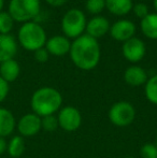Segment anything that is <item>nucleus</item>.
Instances as JSON below:
<instances>
[{"label": "nucleus", "mask_w": 157, "mask_h": 158, "mask_svg": "<svg viewBox=\"0 0 157 158\" xmlns=\"http://www.w3.org/2000/svg\"><path fill=\"white\" fill-rule=\"evenodd\" d=\"M70 58L79 69L93 70L100 60V45L98 41L87 35H82L71 43Z\"/></svg>", "instance_id": "obj_1"}, {"label": "nucleus", "mask_w": 157, "mask_h": 158, "mask_svg": "<svg viewBox=\"0 0 157 158\" xmlns=\"http://www.w3.org/2000/svg\"><path fill=\"white\" fill-rule=\"evenodd\" d=\"M63 104V96L54 87H41L32 94L30 106L32 113L40 117L54 115Z\"/></svg>", "instance_id": "obj_2"}, {"label": "nucleus", "mask_w": 157, "mask_h": 158, "mask_svg": "<svg viewBox=\"0 0 157 158\" xmlns=\"http://www.w3.org/2000/svg\"><path fill=\"white\" fill-rule=\"evenodd\" d=\"M19 41L25 50L35 52L46 43V33L43 27L35 22H27L19 30Z\"/></svg>", "instance_id": "obj_3"}, {"label": "nucleus", "mask_w": 157, "mask_h": 158, "mask_svg": "<svg viewBox=\"0 0 157 158\" xmlns=\"http://www.w3.org/2000/svg\"><path fill=\"white\" fill-rule=\"evenodd\" d=\"M40 9V0H11L8 12L14 21L27 23L38 16Z\"/></svg>", "instance_id": "obj_4"}, {"label": "nucleus", "mask_w": 157, "mask_h": 158, "mask_svg": "<svg viewBox=\"0 0 157 158\" xmlns=\"http://www.w3.org/2000/svg\"><path fill=\"white\" fill-rule=\"evenodd\" d=\"M86 17L79 9H70L61 19V29L67 38L81 37L86 28Z\"/></svg>", "instance_id": "obj_5"}, {"label": "nucleus", "mask_w": 157, "mask_h": 158, "mask_svg": "<svg viewBox=\"0 0 157 158\" xmlns=\"http://www.w3.org/2000/svg\"><path fill=\"white\" fill-rule=\"evenodd\" d=\"M136 118V109L128 101H118L109 110V119L114 126L127 127Z\"/></svg>", "instance_id": "obj_6"}, {"label": "nucleus", "mask_w": 157, "mask_h": 158, "mask_svg": "<svg viewBox=\"0 0 157 158\" xmlns=\"http://www.w3.org/2000/svg\"><path fill=\"white\" fill-rule=\"evenodd\" d=\"M57 121H58V126L63 130L67 132H72V131L78 130L81 127L82 115L76 108L72 106H67L59 110Z\"/></svg>", "instance_id": "obj_7"}, {"label": "nucleus", "mask_w": 157, "mask_h": 158, "mask_svg": "<svg viewBox=\"0 0 157 158\" xmlns=\"http://www.w3.org/2000/svg\"><path fill=\"white\" fill-rule=\"evenodd\" d=\"M16 128L19 135L25 137H34L38 135L42 129L41 117L35 113H27L23 115L16 123Z\"/></svg>", "instance_id": "obj_8"}, {"label": "nucleus", "mask_w": 157, "mask_h": 158, "mask_svg": "<svg viewBox=\"0 0 157 158\" xmlns=\"http://www.w3.org/2000/svg\"><path fill=\"white\" fill-rule=\"evenodd\" d=\"M123 55L128 61L130 63H139L142 60L145 56V44L143 41H141L139 38L132 37L131 39L124 42L123 48H122Z\"/></svg>", "instance_id": "obj_9"}, {"label": "nucleus", "mask_w": 157, "mask_h": 158, "mask_svg": "<svg viewBox=\"0 0 157 158\" xmlns=\"http://www.w3.org/2000/svg\"><path fill=\"white\" fill-rule=\"evenodd\" d=\"M134 32L136 25L128 19H119L110 27V35L116 41H127L134 37Z\"/></svg>", "instance_id": "obj_10"}, {"label": "nucleus", "mask_w": 157, "mask_h": 158, "mask_svg": "<svg viewBox=\"0 0 157 158\" xmlns=\"http://www.w3.org/2000/svg\"><path fill=\"white\" fill-rule=\"evenodd\" d=\"M46 51L48 54L54 55V56H63L70 52L71 48V42L69 41L67 37L64 35H55L46 40Z\"/></svg>", "instance_id": "obj_11"}, {"label": "nucleus", "mask_w": 157, "mask_h": 158, "mask_svg": "<svg viewBox=\"0 0 157 158\" xmlns=\"http://www.w3.org/2000/svg\"><path fill=\"white\" fill-rule=\"evenodd\" d=\"M87 35L98 39L105 35L110 30V23L105 17L103 16H95L90 19L88 23H86L85 28Z\"/></svg>", "instance_id": "obj_12"}, {"label": "nucleus", "mask_w": 157, "mask_h": 158, "mask_svg": "<svg viewBox=\"0 0 157 158\" xmlns=\"http://www.w3.org/2000/svg\"><path fill=\"white\" fill-rule=\"evenodd\" d=\"M17 53V43L13 35H0V64L14 59Z\"/></svg>", "instance_id": "obj_13"}, {"label": "nucleus", "mask_w": 157, "mask_h": 158, "mask_svg": "<svg viewBox=\"0 0 157 158\" xmlns=\"http://www.w3.org/2000/svg\"><path fill=\"white\" fill-rule=\"evenodd\" d=\"M124 80L128 85L138 87L147 83L149 77L143 68L139 66H130L124 72Z\"/></svg>", "instance_id": "obj_14"}, {"label": "nucleus", "mask_w": 157, "mask_h": 158, "mask_svg": "<svg viewBox=\"0 0 157 158\" xmlns=\"http://www.w3.org/2000/svg\"><path fill=\"white\" fill-rule=\"evenodd\" d=\"M16 128V121L10 110L0 108V137L6 138Z\"/></svg>", "instance_id": "obj_15"}, {"label": "nucleus", "mask_w": 157, "mask_h": 158, "mask_svg": "<svg viewBox=\"0 0 157 158\" xmlns=\"http://www.w3.org/2000/svg\"><path fill=\"white\" fill-rule=\"evenodd\" d=\"M19 73H21V67L15 59H10L0 64V77L6 83H11L17 80Z\"/></svg>", "instance_id": "obj_16"}, {"label": "nucleus", "mask_w": 157, "mask_h": 158, "mask_svg": "<svg viewBox=\"0 0 157 158\" xmlns=\"http://www.w3.org/2000/svg\"><path fill=\"white\" fill-rule=\"evenodd\" d=\"M132 0H105V8L118 16L126 15L132 10Z\"/></svg>", "instance_id": "obj_17"}, {"label": "nucleus", "mask_w": 157, "mask_h": 158, "mask_svg": "<svg viewBox=\"0 0 157 158\" xmlns=\"http://www.w3.org/2000/svg\"><path fill=\"white\" fill-rule=\"evenodd\" d=\"M141 30L147 38L157 40V13H149L141 19Z\"/></svg>", "instance_id": "obj_18"}, {"label": "nucleus", "mask_w": 157, "mask_h": 158, "mask_svg": "<svg viewBox=\"0 0 157 158\" xmlns=\"http://www.w3.org/2000/svg\"><path fill=\"white\" fill-rule=\"evenodd\" d=\"M26 148L25 139L22 135H14L10 141L8 142V148L6 152L12 158H19L24 154Z\"/></svg>", "instance_id": "obj_19"}, {"label": "nucleus", "mask_w": 157, "mask_h": 158, "mask_svg": "<svg viewBox=\"0 0 157 158\" xmlns=\"http://www.w3.org/2000/svg\"><path fill=\"white\" fill-rule=\"evenodd\" d=\"M144 94L151 103L157 106V74L151 77L145 83Z\"/></svg>", "instance_id": "obj_20"}, {"label": "nucleus", "mask_w": 157, "mask_h": 158, "mask_svg": "<svg viewBox=\"0 0 157 158\" xmlns=\"http://www.w3.org/2000/svg\"><path fill=\"white\" fill-rule=\"evenodd\" d=\"M14 25V19L9 12H0V35H9Z\"/></svg>", "instance_id": "obj_21"}, {"label": "nucleus", "mask_w": 157, "mask_h": 158, "mask_svg": "<svg viewBox=\"0 0 157 158\" xmlns=\"http://www.w3.org/2000/svg\"><path fill=\"white\" fill-rule=\"evenodd\" d=\"M41 125L42 129H44L48 132H53L59 127L57 116L55 115H48V116L41 117Z\"/></svg>", "instance_id": "obj_22"}, {"label": "nucleus", "mask_w": 157, "mask_h": 158, "mask_svg": "<svg viewBox=\"0 0 157 158\" xmlns=\"http://www.w3.org/2000/svg\"><path fill=\"white\" fill-rule=\"evenodd\" d=\"M85 6L92 14H99L105 8V0H86Z\"/></svg>", "instance_id": "obj_23"}, {"label": "nucleus", "mask_w": 157, "mask_h": 158, "mask_svg": "<svg viewBox=\"0 0 157 158\" xmlns=\"http://www.w3.org/2000/svg\"><path fill=\"white\" fill-rule=\"evenodd\" d=\"M140 155L142 158H157V146L155 143H145L141 148Z\"/></svg>", "instance_id": "obj_24"}, {"label": "nucleus", "mask_w": 157, "mask_h": 158, "mask_svg": "<svg viewBox=\"0 0 157 158\" xmlns=\"http://www.w3.org/2000/svg\"><path fill=\"white\" fill-rule=\"evenodd\" d=\"M132 10H134V13L137 17L139 19H144L147 15H149V8L145 3H137L132 6Z\"/></svg>", "instance_id": "obj_25"}, {"label": "nucleus", "mask_w": 157, "mask_h": 158, "mask_svg": "<svg viewBox=\"0 0 157 158\" xmlns=\"http://www.w3.org/2000/svg\"><path fill=\"white\" fill-rule=\"evenodd\" d=\"M48 56H50V54L44 48L35 51V59L39 63H46L48 60Z\"/></svg>", "instance_id": "obj_26"}, {"label": "nucleus", "mask_w": 157, "mask_h": 158, "mask_svg": "<svg viewBox=\"0 0 157 158\" xmlns=\"http://www.w3.org/2000/svg\"><path fill=\"white\" fill-rule=\"evenodd\" d=\"M9 90H10L9 83H6V82L0 77V103L3 102L4 100H6V98L8 97Z\"/></svg>", "instance_id": "obj_27"}, {"label": "nucleus", "mask_w": 157, "mask_h": 158, "mask_svg": "<svg viewBox=\"0 0 157 158\" xmlns=\"http://www.w3.org/2000/svg\"><path fill=\"white\" fill-rule=\"evenodd\" d=\"M50 6H54V8H59V6H64L68 0H45Z\"/></svg>", "instance_id": "obj_28"}, {"label": "nucleus", "mask_w": 157, "mask_h": 158, "mask_svg": "<svg viewBox=\"0 0 157 158\" xmlns=\"http://www.w3.org/2000/svg\"><path fill=\"white\" fill-rule=\"evenodd\" d=\"M6 148H8V142H6V138L0 137V155L6 153Z\"/></svg>", "instance_id": "obj_29"}, {"label": "nucleus", "mask_w": 157, "mask_h": 158, "mask_svg": "<svg viewBox=\"0 0 157 158\" xmlns=\"http://www.w3.org/2000/svg\"><path fill=\"white\" fill-rule=\"evenodd\" d=\"M3 4H4V0H0V12L2 11V8H3Z\"/></svg>", "instance_id": "obj_30"}, {"label": "nucleus", "mask_w": 157, "mask_h": 158, "mask_svg": "<svg viewBox=\"0 0 157 158\" xmlns=\"http://www.w3.org/2000/svg\"><path fill=\"white\" fill-rule=\"evenodd\" d=\"M154 8H155V10H156V13H157V0H154Z\"/></svg>", "instance_id": "obj_31"}, {"label": "nucleus", "mask_w": 157, "mask_h": 158, "mask_svg": "<svg viewBox=\"0 0 157 158\" xmlns=\"http://www.w3.org/2000/svg\"><path fill=\"white\" fill-rule=\"evenodd\" d=\"M126 158H134V157H126Z\"/></svg>", "instance_id": "obj_32"}, {"label": "nucleus", "mask_w": 157, "mask_h": 158, "mask_svg": "<svg viewBox=\"0 0 157 158\" xmlns=\"http://www.w3.org/2000/svg\"><path fill=\"white\" fill-rule=\"evenodd\" d=\"M155 144H156V146H157V142H156V143H155Z\"/></svg>", "instance_id": "obj_33"}]
</instances>
